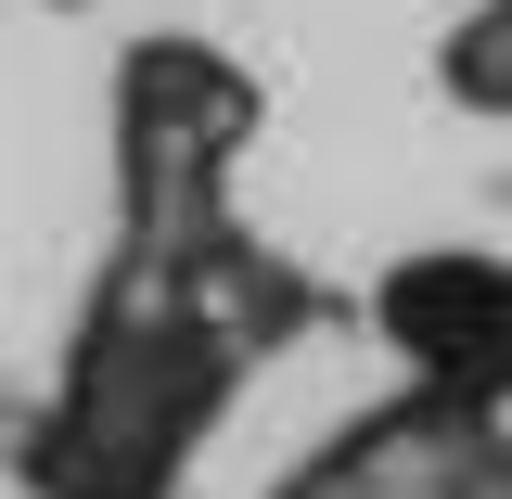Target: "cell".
Instances as JSON below:
<instances>
[{
  "instance_id": "obj_1",
  "label": "cell",
  "mask_w": 512,
  "mask_h": 499,
  "mask_svg": "<svg viewBox=\"0 0 512 499\" xmlns=\"http://www.w3.org/2000/svg\"><path fill=\"white\" fill-rule=\"evenodd\" d=\"M244 384L256 359L180 295V256L116 231L52 384L13 423V487L26 499H180Z\"/></svg>"
},
{
  "instance_id": "obj_2",
  "label": "cell",
  "mask_w": 512,
  "mask_h": 499,
  "mask_svg": "<svg viewBox=\"0 0 512 499\" xmlns=\"http://www.w3.org/2000/svg\"><path fill=\"white\" fill-rule=\"evenodd\" d=\"M256 77L218 39H192V26H141L116 52V231L128 244H192V231H218L231 218V167H244L256 141Z\"/></svg>"
},
{
  "instance_id": "obj_3",
  "label": "cell",
  "mask_w": 512,
  "mask_h": 499,
  "mask_svg": "<svg viewBox=\"0 0 512 499\" xmlns=\"http://www.w3.org/2000/svg\"><path fill=\"white\" fill-rule=\"evenodd\" d=\"M359 333L397 359L410 397L512 423V244H410V256H384L372 295H359Z\"/></svg>"
},
{
  "instance_id": "obj_4",
  "label": "cell",
  "mask_w": 512,
  "mask_h": 499,
  "mask_svg": "<svg viewBox=\"0 0 512 499\" xmlns=\"http://www.w3.org/2000/svg\"><path fill=\"white\" fill-rule=\"evenodd\" d=\"M269 499H512V436L397 384L384 410L333 423V436H320Z\"/></svg>"
},
{
  "instance_id": "obj_5",
  "label": "cell",
  "mask_w": 512,
  "mask_h": 499,
  "mask_svg": "<svg viewBox=\"0 0 512 499\" xmlns=\"http://www.w3.org/2000/svg\"><path fill=\"white\" fill-rule=\"evenodd\" d=\"M436 90L461 103V116H512V0H474V13L436 39Z\"/></svg>"
}]
</instances>
